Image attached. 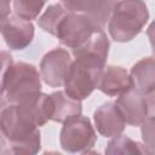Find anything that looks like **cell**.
Masks as SVG:
<instances>
[{"mask_svg": "<svg viewBox=\"0 0 155 155\" xmlns=\"http://www.w3.org/2000/svg\"><path fill=\"white\" fill-rule=\"evenodd\" d=\"M1 103L16 104L24 97L41 91V74L35 65L13 62L12 56L1 52Z\"/></svg>", "mask_w": 155, "mask_h": 155, "instance_id": "1", "label": "cell"}, {"mask_svg": "<svg viewBox=\"0 0 155 155\" xmlns=\"http://www.w3.org/2000/svg\"><path fill=\"white\" fill-rule=\"evenodd\" d=\"M105 63L107 61L91 54L74 57L64 81V91L79 101L90 97L99 86Z\"/></svg>", "mask_w": 155, "mask_h": 155, "instance_id": "2", "label": "cell"}, {"mask_svg": "<svg viewBox=\"0 0 155 155\" xmlns=\"http://www.w3.org/2000/svg\"><path fill=\"white\" fill-rule=\"evenodd\" d=\"M149 19L148 6L143 0H120L108 21V31L116 42L133 40Z\"/></svg>", "mask_w": 155, "mask_h": 155, "instance_id": "3", "label": "cell"}, {"mask_svg": "<svg viewBox=\"0 0 155 155\" xmlns=\"http://www.w3.org/2000/svg\"><path fill=\"white\" fill-rule=\"evenodd\" d=\"M101 30H104V28L98 25L90 17L81 13L68 12L61 21L54 36L63 46L74 51L82 47L97 31Z\"/></svg>", "mask_w": 155, "mask_h": 155, "instance_id": "4", "label": "cell"}, {"mask_svg": "<svg viewBox=\"0 0 155 155\" xmlns=\"http://www.w3.org/2000/svg\"><path fill=\"white\" fill-rule=\"evenodd\" d=\"M97 140V133L88 117L73 116L63 122L59 132V144L68 153H90Z\"/></svg>", "mask_w": 155, "mask_h": 155, "instance_id": "5", "label": "cell"}, {"mask_svg": "<svg viewBox=\"0 0 155 155\" xmlns=\"http://www.w3.org/2000/svg\"><path fill=\"white\" fill-rule=\"evenodd\" d=\"M73 61V54L63 47H56L45 53L40 62L42 81L50 87L64 86V81Z\"/></svg>", "mask_w": 155, "mask_h": 155, "instance_id": "6", "label": "cell"}, {"mask_svg": "<svg viewBox=\"0 0 155 155\" xmlns=\"http://www.w3.org/2000/svg\"><path fill=\"white\" fill-rule=\"evenodd\" d=\"M13 107L17 115L25 124L35 128H40L48 120H51V97L41 91L24 97L18 103L13 104Z\"/></svg>", "mask_w": 155, "mask_h": 155, "instance_id": "7", "label": "cell"}, {"mask_svg": "<svg viewBox=\"0 0 155 155\" xmlns=\"http://www.w3.org/2000/svg\"><path fill=\"white\" fill-rule=\"evenodd\" d=\"M1 35L10 50L22 51L34 39V24L18 15H10L1 21Z\"/></svg>", "mask_w": 155, "mask_h": 155, "instance_id": "8", "label": "cell"}, {"mask_svg": "<svg viewBox=\"0 0 155 155\" xmlns=\"http://www.w3.org/2000/svg\"><path fill=\"white\" fill-rule=\"evenodd\" d=\"M94 127L104 138H114L120 136L125 127L126 120L115 102H105L93 113Z\"/></svg>", "mask_w": 155, "mask_h": 155, "instance_id": "9", "label": "cell"}, {"mask_svg": "<svg viewBox=\"0 0 155 155\" xmlns=\"http://www.w3.org/2000/svg\"><path fill=\"white\" fill-rule=\"evenodd\" d=\"M115 103L130 126H140L149 117L145 96L134 86L120 94Z\"/></svg>", "mask_w": 155, "mask_h": 155, "instance_id": "10", "label": "cell"}, {"mask_svg": "<svg viewBox=\"0 0 155 155\" xmlns=\"http://www.w3.org/2000/svg\"><path fill=\"white\" fill-rule=\"evenodd\" d=\"M61 4L74 13H81L93 19L102 28L108 24L116 0H59Z\"/></svg>", "mask_w": 155, "mask_h": 155, "instance_id": "11", "label": "cell"}, {"mask_svg": "<svg viewBox=\"0 0 155 155\" xmlns=\"http://www.w3.org/2000/svg\"><path fill=\"white\" fill-rule=\"evenodd\" d=\"M133 87V82L130 73L120 65L105 67L98 90L110 97H119L120 94Z\"/></svg>", "mask_w": 155, "mask_h": 155, "instance_id": "12", "label": "cell"}, {"mask_svg": "<svg viewBox=\"0 0 155 155\" xmlns=\"http://www.w3.org/2000/svg\"><path fill=\"white\" fill-rule=\"evenodd\" d=\"M51 105H52V115L51 120L54 122L63 124L65 120L81 115L82 105L81 101L73 98L65 91H56L50 94Z\"/></svg>", "mask_w": 155, "mask_h": 155, "instance_id": "13", "label": "cell"}, {"mask_svg": "<svg viewBox=\"0 0 155 155\" xmlns=\"http://www.w3.org/2000/svg\"><path fill=\"white\" fill-rule=\"evenodd\" d=\"M133 86L143 94L155 90V57H144L136 62L130 71Z\"/></svg>", "mask_w": 155, "mask_h": 155, "instance_id": "14", "label": "cell"}, {"mask_svg": "<svg viewBox=\"0 0 155 155\" xmlns=\"http://www.w3.org/2000/svg\"><path fill=\"white\" fill-rule=\"evenodd\" d=\"M109 47H110L109 39L104 33V30H101V31H97L82 47L71 51V54L73 57L81 56V54H91L107 61L109 54Z\"/></svg>", "mask_w": 155, "mask_h": 155, "instance_id": "15", "label": "cell"}, {"mask_svg": "<svg viewBox=\"0 0 155 155\" xmlns=\"http://www.w3.org/2000/svg\"><path fill=\"white\" fill-rule=\"evenodd\" d=\"M105 154L126 155V154H148V153H147V149L144 148L143 143L136 142V140L131 139L130 137L121 133L120 136L114 137L109 140V143L107 144V148H105Z\"/></svg>", "mask_w": 155, "mask_h": 155, "instance_id": "16", "label": "cell"}, {"mask_svg": "<svg viewBox=\"0 0 155 155\" xmlns=\"http://www.w3.org/2000/svg\"><path fill=\"white\" fill-rule=\"evenodd\" d=\"M69 11L61 4V2H57V4H52L50 5L46 11L39 17L38 19V24L39 27L51 34V35H56V31H57V28L61 23V21L64 18V16L68 13Z\"/></svg>", "mask_w": 155, "mask_h": 155, "instance_id": "17", "label": "cell"}, {"mask_svg": "<svg viewBox=\"0 0 155 155\" xmlns=\"http://www.w3.org/2000/svg\"><path fill=\"white\" fill-rule=\"evenodd\" d=\"M47 0H12V7L16 15L33 21L36 19Z\"/></svg>", "mask_w": 155, "mask_h": 155, "instance_id": "18", "label": "cell"}, {"mask_svg": "<svg viewBox=\"0 0 155 155\" xmlns=\"http://www.w3.org/2000/svg\"><path fill=\"white\" fill-rule=\"evenodd\" d=\"M143 145L148 154H155V116L148 117L140 125Z\"/></svg>", "mask_w": 155, "mask_h": 155, "instance_id": "19", "label": "cell"}, {"mask_svg": "<svg viewBox=\"0 0 155 155\" xmlns=\"http://www.w3.org/2000/svg\"><path fill=\"white\" fill-rule=\"evenodd\" d=\"M144 96H145V101H147V105H148L149 117L155 116V90Z\"/></svg>", "mask_w": 155, "mask_h": 155, "instance_id": "20", "label": "cell"}, {"mask_svg": "<svg viewBox=\"0 0 155 155\" xmlns=\"http://www.w3.org/2000/svg\"><path fill=\"white\" fill-rule=\"evenodd\" d=\"M147 35L149 38L150 41V46H151V51L155 54V19L149 24L148 29H147Z\"/></svg>", "mask_w": 155, "mask_h": 155, "instance_id": "21", "label": "cell"}, {"mask_svg": "<svg viewBox=\"0 0 155 155\" xmlns=\"http://www.w3.org/2000/svg\"><path fill=\"white\" fill-rule=\"evenodd\" d=\"M0 6H1V21L7 18L10 16V7H11V4H12V0H1L0 1Z\"/></svg>", "mask_w": 155, "mask_h": 155, "instance_id": "22", "label": "cell"}]
</instances>
